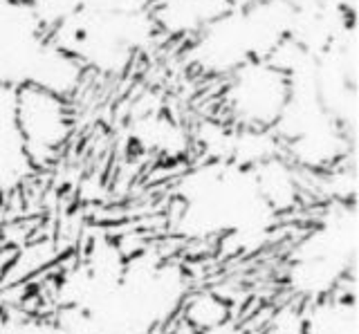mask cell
<instances>
[{
    "mask_svg": "<svg viewBox=\"0 0 359 334\" xmlns=\"http://www.w3.org/2000/svg\"><path fill=\"white\" fill-rule=\"evenodd\" d=\"M5 253H7V240L3 236V231H0V258H5Z\"/></svg>",
    "mask_w": 359,
    "mask_h": 334,
    "instance_id": "cell-25",
    "label": "cell"
},
{
    "mask_svg": "<svg viewBox=\"0 0 359 334\" xmlns=\"http://www.w3.org/2000/svg\"><path fill=\"white\" fill-rule=\"evenodd\" d=\"M189 59L198 70L229 76L245 63L256 61L250 23L243 9H231L194 36Z\"/></svg>",
    "mask_w": 359,
    "mask_h": 334,
    "instance_id": "cell-4",
    "label": "cell"
},
{
    "mask_svg": "<svg viewBox=\"0 0 359 334\" xmlns=\"http://www.w3.org/2000/svg\"><path fill=\"white\" fill-rule=\"evenodd\" d=\"M245 334H274V332H269V330L265 328V330H258V332H245Z\"/></svg>",
    "mask_w": 359,
    "mask_h": 334,
    "instance_id": "cell-26",
    "label": "cell"
},
{
    "mask_svg": "<svg viewBox=\"0 0 359 334\" xmlns=\"http://www.w3.org/2000/svg\"><path fill=\"white\" fill-rule=\"evenodd\" d=\"M180 314H182L184 328L198 334L229 321L231 305L227 303V298L211 292V289H200L196 294H187L182 307H180Z\"/></svg>",
    "mask_w": 359,
    "mask_h": 334,
    "instance_id": "cell-14",
    "label": "cell"
},
{
    "mask_svg": "<svg viewBox=\"0 0 359 334\" xmlns=\"http://www.w3.org/2000/svg\"><path fill=\"white\" fill-rule=\"evenodd\" d=\"M287 102L285 74L267 61H250L233 74L224 88V104L236 126L272 128Z\"/></svg>",
    "mask_w": 359,
    "mask_h": 334,
    "instance_id": "cell-3",
    "label": "cell"
},
{
    "mask_svg": "<svg viewBox=\"0 0 359 334\" xmlns=\"http://www.w3.org/2000/svg\"><path fill=\"white\" fill-rule=\"evenodd\" d=\"M16 113V90L14 88L0 85V115Z\"/></svg>",
    "mask_w": 359,
    "mask_h": 334,
    "instance_id": "cell-23",
    "label": "cell"
},
{
    "mask_svg": "<svg viewBox=\"0 0 359 334\" xmlns=\"http://www.w3.org/2000/svg\"><path fill=\"white\" fill-rule=\"evenodd\" d=\"M54 256H56V251L50 247V242H45V240L32 242L7 263L3 278L7 283H18V278H29L36 272H41Z\"/></svg>",
    "mask_w": 359,
    "mask_h": 334,
    "instance_id": "cell-16",
    "label": "cell"
},
{
    "mask_svg": "<svg viewBox=\"0 0 359 334\" xmlns=\"http://www.w3.org/2000/svg\"><path fill=\"white\" fill-rule=\"evenodd\" d=\"M146 334H160V330H157V332H146Z\"/></svg>",
    "mask_w": 359,
    "mask_h": 334,
    "instance_id": "cell-28",
    "label": "cell"
},
{
    "mask_svg": "<svg viewBox=\"0 0 359 334\" xmlns=\"http://www.w3.org/2000/svg\"><path fill=\"white\" fill-rule=\"evenodd\" d=\"M162 334H164V332H162ZM166 334H194V332H191V330H187V332H180V330H177V332H166Z\"/></svg>",
    "mask_w": 359,
    "mask_h": 334,
    "instance_id": "cell-27",
    "label": "cell"
},
{
    "mask_svg": "<svg viewBox=\"0 0 359 334\" xmlns=\"http://www.w3.org/2000/svg\"><path fill=\"white\" fill-rule=\"evenodd\" d=\"M231 137H233L231 128L222 124H213V121H205V124L198 128V135H196L202 151L207 153L209 162H229Z\"/></svg>",
    "mask_w": 359,
    "mask_h": 334,
    "instance_id": "cell-17",
    "label": "cell"
},
{
    "mask_svg": "<svg viewBox=\"0 0 359 334\" xmlns=\"http://www.w3.org/2000/svg\"><path fill=\"white\" fill-rule=\"evenodd\" d=\"M252 177H254L258 195L263 197V202L272 209L274 214L290 211L299 202V197H301L299 175L290 166V162H285L280 155L252 169Z\"/></svg>",
    "mask_w": 359,
    "mask_h": 334,
    "instance_id": "cell-9",
    "label": "cell"
},
{
    "mask_svg": "<svg viewBox=\"0 0 359 334\" xmlns=\"http://www.w3.org/2000/svg\"><path fill=\"white\" fill-rule=\"evenodd\" d=\"M290 160L308 171H328L348 151L346 128L332 115H323L297 139L285 144Z\"/></svg>",
    "mask_w": 359,
    "mask_h": 334,
    "instance_id": "cell-5",
    "label": "cell"
},
{
    "mask_svg": "<svg viewBox=\"0 0 359 334\" xmlns=\"http://www.w3.org/2000/svg\"><path fill=\"white\" fill-rule=\"evenodd\" d=\"M54 326L63 334H101L95 316L81 307H61L54 316Z\"/></svg>",
    "mask_w": 359,
    "mask_h": 334,
    "instance_id": "cell-19",
    "label": "cell"
},
{
    "mask_svg": "<svg viewBox=\"0 0 359 334\" xmlns=\"http://www.w3.org/2000/svg\"><path fill=\"white\" fill-rule=\"evenodd\" d=\"M32 171L34 166L16 126V113L0 115V193L18 188Z\"/></svg>",
    "mask_w": 359,
    "mask_h": 334,
    "instance_id": "cell-12",
    "label": "cell"
},
{
    "mask_svg": "<svg viewBox=\"0 0 359 334\" xmlns=\"http://www.w3.org/2000/svg\"><path fill=\"white\" fill-rule=\"evenodd\" d=\"M0 334H63L54 321L36 316H0Z\"/></svg>",
    "mask_w": 359,
    "mask_h": 334,
    "instance_id": "cell-20",
    "label": "cell"
},
{
    "mask_svg": "<svg viewBox=\"0 0 359 334\" xmlns=\"http://www.w3.org/2000/svg\"><path fill=\"white\" fill-rule=\"evenodd\" d=\"M348 265L330 258H292L287 270V285L297 296L308 303L323 296L334 294V289L344 283Z\"/></svg>",
    "mask_w": 359,
    "mask_h": 334,
    "instance_id": "cell-7",
    "label": "cell"
},
{
    "mask_svg": "<svg viewBox=\"0 0 359 334\" xmlns=\"http://www.w3.org/2000/svg\"><path fill=\"white\" fill-rule=\"evenodd\" d=\"M16 126L34 171L45 169L59 158L61 148L70 139V108H67L65 99L39 90V88H18Z\"/></svg>",
    "mask_w": 359,
    "mask_h": 334,
    "instance_id": "cell-2",
    "label": "cell"
},
{
    "mask_svg": "<svg viewBox=\"0 0 359 334\" xmlns=\"http://www.w3.org/2000/svg\"><path fill=\"white\" fill-rule=\"evenodd\" d=\"M155 0H83V7L93 14H144L151 12Z\"/></svg>",
    "mask_w": 359,
    "mask_h": 334,
    "instance_id": "cell-21",
    "label": "cell"
},
{
    "mask_svg": "<svg viewBox=\"0 0 359 334\" xmlns=\"http://www.w3.org/2000/svg\"><path fill=\"white\" fill-rule=\"evenodd\" d=\"M27 3H29V0H27Z\"/></svg>",
    "mask_w": 359,
    "mask_h": 334,
    "instance_id": "cell-29",
    "label": "cell"
},
{
    "mask_svg": "<svg viewBox=\"0 0 359 334\" xmlns=\"http://www.w3.org/2000/svg\"><path fill=\"white\" fill-rule=\"evenodd\" d=\"M267 330L274 334H303V309L297 305H283L269 319Z\"/></svg>",
    "mask_w": 359,
    "mask_h": 334,
    "instance_id": "cell-22",
    "label": "cell"
},
{
    "mask_svg": "<svg viewBox=\"0 0 359 334\" xmlns=\"http://www.w3.org/2000/svg\"><path fill=\"white\" fill-rule=\"evenodd\" d=\"M283 151V144L272 132V128H233L229 162L241 166L245 171H252L263 162L278 158Z\"/></svg>",
    "mask_w": 359,
    "mask_h": 334,
    "instance_id": "cell-13",
    "label": "cell"
},
{
    "mask_svg": "<svg viewBox=\"0 0 359 334\" xmlns=\"http://www.w3.org/2000/svg\"><path fill=\"white\" fill-rule=\"evenodd\" d=\"M133 139L140 144V148L162 158H182L191 144L184 128L160 113H146L135 121Z\"/></svg>",
    "mask_w": 359,
    "mask_h": 334,
    "instance_id": "cell-11",
    "label": "cell"
},
{
    "mask_svg": "<svg viewBox=\"0 0 359 334\" xmlns=\"http://www.w3.org/2000/svg\"><path fill=\"white\" fill-rule=\"evenodd\" d=\"M81 79H83L81 63L74 57H70L67 52L52 46L50 41H45L29 85L50 92L54 97L67 99L79 88Z\"/></svg>",
    "mask_w": 359,
    "mask_h": 334,
    "instance_id": "cell-8",
    "label": "cell"
},
{
    "mask_svg": "<svg viewBox=\"0 0 359 334\" xmlns=\"http://www.w3.org/2000/svg\"><path fill=\"white\" fill-rule=\"evenodd\" d=\"M303 334H359L357 307L351 296H323L303 309Z\"/></svg>",
    "mask_w": 359,
    "mask_h": 334,
    "instance_id": "cell-10",
    "label": "cell"
},
{
    "mask_svg": "<svg viewBox=\"0 0 359 334\" xmlns=\"http://www.w3.org/2000/svg\"><path fill=\"white\" fill-rule=\"evenodd\" d=\"M45 36L52 46L74 57L83 70L117 76L128 70L135 54L155 41L157 27L151 12L93 14L79 9Z\"/></svg>",
    "mask_w": 359,
    "mask_h": 334,
    "instance_id": "cell-1",
    "label": "cell"
},
{
    "mask_svg": "<svg viewBox=\"0 0 359 334\" xmlns=\"http://www.w3.org/2000/svg\"><path fill=\"white\" fill-rule=\"evenodd\" d=\"M29 7L34 16H36L39 25L48 34L50 29L76 14L83 7V0H29Z\"/></svg>",
    "mask_w": 359,
    "mask_h": 334,
    "instance_id": "cell-18",
    "label": "cell"
},
{
    "mask_svg": "<svg viewBox=\"0 0 359 334\" xmlns=\"http://www.w3.org/2000/svg\"><path fill=\"white\" fill-rule=\"evenodd\" d=\"M198 334H245V332L241 330L238 323H233V321L229 319V321L220 323V326H216V328H209V330L198 332Z\"/></svg>",
    "mask_w": 359,
    "mask_h": 334,
    "instance_id": "cell-24",
    "label": "cell"
},
{
    "mask_svg": "<svg viewBox=\"0 0 359 334\" xmlns=\"http://www.w3.org/2000/svg\"><path fill=\"white\" fill-rule=\"evenodd\" d=\"M81 263L88 267L90 274L99 278L101 283L119 285L123 278V272H126L128 253L123 251V247L115 240L95 238L88 244V253Z\"/></svg>",
    "mask_w": 359,
    "mask_h": 334,
    "instance_id": "cell-15",
    "label": "cell"
},
{
    "mask_svg": "<svg viewBox=\"0 0 359 334\" xmlns=\"http://www.w3.org/2000/svg\"><path fill=\"white\" fill-rule=\"evenodd\" d=\"M231 12L227 0H155L151 18L166 36H191Z\"/></svg>",
    "mask_w": 359,
    "mask_h": 334,
    "instance_id": "cell-6",
    "label": "cell"
}]
</instances>
